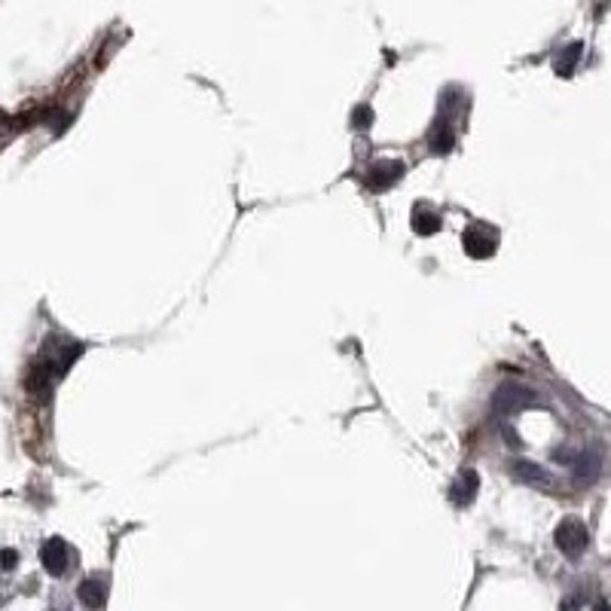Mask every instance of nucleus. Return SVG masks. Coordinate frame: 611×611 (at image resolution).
I'll list each match as a JSON object with an SVG mask.
<instances>
[{"instance_id":"nucleus-1","label":"nucleus","mask_w":611,"mask_h":611,"mask_svg":"<svg viewBox=\"0 0 611 611\" xmlns=\"http://www.w3.org/2000/svg\"><path fill=\"white\" fill-rule=\"evenodd\" d=\"M553 541H556V547L569 556V560H581L584 551H587V544H590V532H587V526H584L581 516H566V520L556 526Z\"/></svg>"},{"instance_id":"nucleus-10","label":"nucleus","mask_w":611,"mask_h":611,"mask_svg":"<svg viewBox=\"0 0 611 611\" xmlns=\"http://www.w3.org/2000/svg\"><path fill=\"white\" fill-rule=\"evenodd\" d=\"M76 596H80V602L89 611H98L107 599V587H104V581H98V578H86V581L76 587Z\"/></svg>"},{"instance_id":"nucleus-8","label":"nucleus","mask_w":611,"mask_h":611,"mask_svg":"<svg viewBox=\"0 0 611 611\" xmlns=\"http://www.w3.org/2000/svg\"><path fill=\"white\" fill-rule=\"evenodd\" d=\"M477 489H480V477H477V471L465 468V474H462L459 480L453 483L450 495H453V501H455V505H459V507H468L471 501L477 498Z\"/></svg>"},{"instance_id":"nucleus-3","label":"nucleus","mask_w":611,"mask_h":611,"mask_svg":"<svg viewBox=\"0 0 611 611\" xmlns=\"http://www.w3.org/2000/svg\"><path fill=\"white\" fill-rule=\"evenodd\" d=\"M535 400H538V394L532 389H526V385H520V382H505L498 391H495L492 409L498 416H514V413H520V409L532 407Z\"/></svg>"},{"instance_id":"nucleus-13","label":"nucleus","mask_w":611,"mask_h":611,"mask_svg":"<svg viewBox=\"0 0 611 611\" xmlns=\"http://www.w3.org/2000/svg\"><path fill=\"white\" fill-rule=\"evenodd\" d=\"M370 122H373V111H370L367 104H358L355 107V113H352V129H367Z\"/></svg>"},{"instance_id":"nucleus-14","label":"nucleus","mask_w":611,"mask_h":611,"mask_svg":"<svg viewBox=\"0 0 611 611\" xmlns=\"http://www.w3.org/2000/svg\"><path fill=\"white\" fill-rule=\"evenodd\" d=\"M15 560H19V556H15V551H3V569H6V571L15 569Z\"/></svg>"},{"instance_id":"nucleus-9","label":"nucleus","mask_w":611,"mask_h":611,"mask_svg":"<svg viewBox=\"0 0 611 611\" xmlns=\"http://www.w3.org/2000/svg\"><path fill=\"white\" fill-rule=\"evenodd\" d=\"M440 227H443V218H440V214H437L431 205L419 202V205L413 208V229H416L419 236H434Z\"/></svg>"},{"instance_id":"nucleus-4","label":"nucleus","mask_w":611,"mask_h":611,"mask_svg":"<svg viewBox=\"0 0 611 611\" xmlns=\"http://www.w3.org/2000/svg\"><path fill=\"white\" fill-rule=\"evenodd\" d=\"M514 477L520 483H526V486H532V489H541V492H553L556 489V480H553V474L547 468H541V465H535V462H526V459H520V462H514Z\"/></svg>"},{"instance_id":"nucleus-15","label":"nucleus","mask_w":611,"mask_h":611,"mask_svg":"<svg viewBox=\"0 0 611 611\" xmlns=\"http://www.w3.org/2000/svg\"><path fill=\"white\" fill-rule=\"evenodd\" d=\"M593 611H611V605H608V602H599V605L593 608Z\"/></svg>"},{"instance_id":"nucleus-6","label":"nucleus","mask_w":611,"mask_h":611,"mask_svg":"<svg viewBox=\"0 0 611 611\" xmlns=\"http://www.w3.org/2000/svg\"><path fill=\"white\" fill-rule=\"evenodd\" d=\"M400 177H404V165H400V162H391V159H382V162H376V165H370L367 187L373 193H385L389 187H394Z\"/></svg>"},{"instance_id":"nucleus-12","label":"nucleus","mask_w":611,"mask_h":611,"mask_svg":"<svg viewBox=\"0 0 611 611\" xmlns=\"http://www.w3.org/2000/svg\"><path fill=\"white\" fill-rule=\"evenodd\" d=\"M581 52H584L581 43L566 46V49H562L560 56H556V61H553L556 74H560V76H571V71H575V65H578V58H581Z\"/></svg>"},{"instance_id":"nucleus-7","label":"nucleus","mask_w":611,"mask_h":611,"mask_svg":"<svg viewBox=\"0 0 611 611\" xmlns=\"http://www.w3.org/2000/svg\"><path fill=\"white\" fill-rule=\"evenodd\" d=\"M556 462H566L575 471L578 483H590L596 480V471H599V455L596 453H581V455H569V453H556Z\"/></svg>"},{"instance_id":"nucleus-5","label":"nucleus","mask_w":611,"mask_h":611,"mask_svg":"<svg viewBox=\"0 0 611 611\" xmlns=\"http://www.w3.org/2000/svg\"><path fill=\"white\" fill-rule=\"evenodd\" d=\"M40 562L52 578H61L67 571V562H71V551H67V544L61 538H49L40 547Z\"/></svg>"},{"instance_id":"nucleus-2","label":"nucleus","mask_w":611,"mask_h":611,"mask_svg":"<svg viewBox=\"0 0 611 611\" xmlns=\"http://www.w3.org/2000/svg\"><path fill=\"white\" fill-rule=\"evenodd\" d=\"M462 245H465L468 257L486 260L498 251V229L492 223H471L465 233H462Z\"/></svg>"},{"instance_id":"nucleus-11","label":"nucleus","mask_w":611,"mask_h":611,"mask_svg":"<svg viewBox=\"0 0 611 611\" xmlns=\"http://www.w3.org/2000/svg\"><path fill=\"white\" fill-rule=\"evenodd\" d=\"M428 144H431V150L434 153H450L453 144H455V135H453L450 122H437V126L431 129V135H428Z\"/></svg>"}]
</instances>
